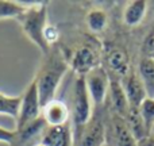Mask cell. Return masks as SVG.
Wrapping results in <instances>:
<instances>
[{
    "label": "cell",
    "instance_id": "obj_22",
    "mask_svg": "<svg viewBox=\"0 0 154 146\" xmlns=\"http://www.w3.org/2000/svg\"><path fill=\"white\" fill-rule=\"evenodd\" d=\"M15 141H16V131L8 130V129L0 126V142L2 144H12Z\"/></svg>",
    "mask_w": 154,
    "mask_h": 146
},
{
    "label": "cell",
    "instance_id": "obj_12",
    "mask_svg": "<svg viewBox=\"0 0 154 146\" xmlns=\"http://www.w3.org/2000/svg\"><path fill=\"white\" fill-rule=\"evenodd\" d=\"M112 133L116 146H137V141L128 129L126 119L119 115L112 118Z\"/></svg>",
    "mask_w": 154,
    "mask_h": 146
},
{
    "label": "cell",
    "instance_id": "obj_1",
    "mask_svg": "<svg viewBox=\"0 0 154 146\" xmlns=\"http://www.w3.org/2000/svg\"><path fill=\"white\" fill-rule=\"evenodd\" d=\"M69 68V62L60 53H51L48 56L46 61L42 64L39 72L35 76L38 93H39L41 104L43 106L56 99V92Z\"/></svg>",
    "mask_w": 154,
    "mask_h": 146
},
{
    "label": "cell",
    "instance_id": "obj_20",
    "mask_svg": "<svg viewBox=\"0 0 154 146\" xmlns=\"http://www.w3.org/2000/svg\"><path fill=\"white\" fill-rule=\"evenodd\" d=\"M27 5L19 2L0 0V20L2 19H18L26 11Z\"/></svg>",
    "mask_w": 154,
    "mask_h": 146
},
{
    "label": "cell",
    "instance_id": "obj_3",
    "mask_svg": "<svg viewBox=\"0 0 154 146\" xmlns=\"http://www.w3.org/2000/svg\"><path fill=\"white\" fill-rule=\"evenodd\" d=\"M92 100L88 93L85 80L79 76L73 87V107H72V125L75 126V134L91 120L92 115Z\"/></svg>",
    "mask_w": 154,
    "mask_h": 146
},
{
    "label": "cell",
    "instance_id": "obj_24",
    "mask_svg": "<svg viewBox=\"0 0 154 146\" xmlns=\"http://www.w3.org/2000/svg\"><path fill=\"white\" fill-rule=\"evenodd\" d=\"M137 146H154V137L152 135L143 137L139 141H137Z\"/></svg>",
    "mask_w": 154,
    "mask_h": 146
},
{
    "label": "cell",
    "instance_id": "obj_5",
    "mask_svg": "<svg viewBox=\"0 0 154 146\" xmlns=\"http://www.w3.org/2000/svg\"><path fill=\"white\" fill-rule=\"evenodd\" d=\"M84 80L92 103L95 106H101L108 96L109 82H111L107 70L101 67H97L85 74Z\"/></svg>",
    "mask_w": 154,
    "mask_h": 146
},
{
    "label": "cell",
    "instance_id": "obj_7",
    "mask_svg": "<svg viewBox=\"0 0 154 146\" xmlns=\"http://www.w3.org/2000/svg\"><path fill=\"white\" fill-rule=\"evenodd\" d=\"M39 144L45 146H73L75 144V129L72 123L60 126H46L41 135Z\"/></svg>",
    "mask_w": 154,
    "mask_h": 146
},
{
    "label": "cell",
    "instance_id": "obj_16",
    "mask_svg": "<svg viewBox=\"0 0 154 146\" xmlns=\"http://www.w3.org/2000/svg\"><path fill=\"white\" fill-rule=\"evenodd\" d=\"M126 123H127L128 129H130L133 137L135 138V141H139L141 138L149 135L146 130V126H145L143 120L141 118V114H139L138 108H134V107H130L127 115H126Z\"/></svg>",
    "mask_w": 154,
    "mask_h": 146
},
{
    "label": "cell",
    "instance_id": "obj_27",
    "mask_svg": "<svg viewBox=\"0 0 154 146\" xmlns=\"http://www.w3.org/2000/svg\"><path fill=\"white\" fill-rule=\"evenodd\" d=\"M34 146H45V145H42V144H37V145H34Z\"/></svg>",
    "mask_w": 154,
    "mask_h": 146
},
{
    "label": "cell",
    "instance_id": "obj_6",
    "mask_svg": "<svg viewBox=\"0 0 154 146\" xmlns=\"http://www.w3.org/2000/svg\"><path fill=\"white\" fill-rule=\"evenodd\" d=\"M77 146H104L106 145V127L100 118L92 116L91 120L75 134Z\"/></svg>",
    "mask_w": 154,
    "mask_h": 146
},
{
    "label": "cell",
    "instance_id": "obj_17",
    "mask_svg": "<svg viewBox=\"0 0 154 146\" xmlns=\"http://www.w3.org/2000/svg\"><path fill=\"white\" fill-rule=\"evenodd\" d=\"M46 126L48 125H46L45 119H43L42 115H41L37 120L26 125L23 129H20V130H18V131L15 130L16 131V139H19L20 142H26V141H30V139L35 138L37 135H42V133L46 129Z\"/></svg>",
    "mask_w": 154,
    "mask_h": 146
},
{
    "label": "cell",
    "instance_id": "obj_25",
    "mask_svg": "<svg viewBox=\"0 0 154 146\" xmlns=\"http://www.w3.org/2000/svg\"><path fill=\"white\" fill-rule=\"evenodd\" d=\"M149 135H152V137H154V125H153V127L150 129V133H149Z\"/></svg>",
    "mask_w": 154,
    "mask_h": 146
},
{
    "label": "cell",
    "instance_id": "obj_19",
    "mask_svg": "<svg viewBox=\"0 0 154 146\" xmlns=\"http://www.w3.org/2000/svg\"><path fill=\"white\" fill-rule=\"evenodd\" d=\"M20 101V96H8L0 92V115H5V116L18 119Z\"/></svg>",
    "mask_w": 154,
    "mask_h": 146
},
{
    "label": "cell",
    "instance_id": "obj_14",
    "mask_svg": "<svg viewBox=\"0 0 154 146\" xmlns=\"http://www.w3.org/2000/svg\"><path fill=\"white\" fill-rule=\"evenodd\" d=\"M147 11V2L143 0H134L126 5L123 11V22L130 27L138 26L143 20Z\"/></svg>",
    "mask_w": 154,
    "mask_h": 146
},
{
    "label": "cell",
    "instance_id": "obj_9",
    "mask_svg": "<svg viewBox=\"0 0 154 146\" xmlns=\"http://www.w3.org/2000/svg\"><path fill=\"white\" fill-rule=\"evenodd\" d=\"M72 111L66 103L58 99H53L42 108V118L48 126H60L70 122Z\"/></svg>",
    "mask_w": 154,
    "mask_h": 146
},
{
    "label": "cell",
    "instance_id": "obj_21",
    "mask_svg": "<svg viewBox=\"0 0 154 146\" xmlns=\"http://www.w3.org/2000/svg\"><path fill=\"white\" fill-rule=\"evenodd\" d=\"M141 118L143 120L145 126H146L147 133H150V129L154 125V99L152 98H146L142 104L138 107Z\"/></svg>",
    "mask_w": 154,
    "mask_h": 146
},
{
    "label": "cell",
    "instance_id": "obj_28",
    "mask_svg": "<svg viewBox=\"0 0 154 146\" xmlns=\"http://www.w3.org/2000/svg\"><path fill=\"white\" fill-rule=\"evenodd\" d=\"M104 146H107V145H104Z\"/></svg>",
    "mask_w": 154,
    "mask_h": 146
},
{
    "label": "cell",
    "instance_id": "obj_11",
    "mask_svg": "<svg viewBox=\"0 0 154 146\" xmlns=\"http://www.w3.org/2000/svg\"><path fill=\"white\" fill-rule=\"evenodd\" d=\"M108 95H109V99H111V104L115 111V115L126 118L128 110H130V104H128L125 89H123V87H122V81L111 80Z\"/></svg>",
    "mask_w": 154,
    "mask_h": 146
},
{
    "label": "cell",
    "instance_id": "obj_10",
    "mask_svg": "<svg viewBox=\"0 0 154 146\" xmlns=\"http://www.w3.org/2000/svg\"><path fill=\"white\" fill-rule=\"evenodd\" d=\"M122 87L125 89L126 98H127L130 107L138 108L142 104V101L147 98L143 82H142L138 73H128L126 77H123Z\"/></svg>",
    "mask_w": 154,
    "mask_h": 146
},
{
    "label": "cell",
    "instance_id": "obj_18",
    "mask_svg": "<svg viewBox=\"0 0 154 146\" xmlns=\"http://www.w3.org/2000/svg\"><path fill=\"white\" fill-rule=\"evenodd\" d=\"M85 23L92 33H101L108 24V16L106 11L100 8H93L85 16Z\"/></svg>",
    "mask_w": 154,
    "mask_h": 146
},
{
    "label": "cell",
    "instance_id": "obj_26",
    "mask_svg": "<svg viewBox=\"0 0 154 146\" xmlns=\"http://www.w3.org/2000/svg\"><path fill=\"white\" fill-rule=\"evenodd\" d=\"M150 57H152V60H153V61H154V51H153V53H152V54H150Z\"/></svg>",
    "mask_w": 154,
    "mask_h": 146
},
{
    "label": "cell",
    "instance_id": "obj_4",
    "mask_svg": "<svg viewBox=\"0 0 154 146\" xmlns=\"http://www.w3.org/2000/svg\"><path fill=\"white\" fill-rule=\"evenodd\" d=\"M20 110H19V115L16 119V129L15 130H20L26 125L37 120L38 118L42 115V104L39 100V93H38V87L35 79L27 85L24 89L23 95L20 96Z\"/></svg>",
    "mask_w": 154,
    "mask_h": 146
},
{
    "label": "cell",
    "instance_id": "obj_23",
    "mask_svg": "<svg viewBox=\"0 0 154 146\" xmlns=\"http://www.w3.org/2000/svg\"><path fill=\"white\" fill-rule=\"evenodd\" d=\"M58 39V31L56 27L53 26H46L45 29V41L48 42V45L50 46L51 42H56Z\"/></svg>",
    "mask_w": 154,
    "mask_h": 146
},
{
    "label": "cell",
    "instance_id": "obj_15",
    "mask_svg": "<svg viewBox=\"0 0 154 146\" xmlns=\"http://www.w3.org/2000/svg\"><path fill=\"white\" fill-rule=\"evenodd\" d=\"M138 74L143 82L147 98L154 99V61L152 57H143L139 61Z\"/></svg>",
    "mask_w": 154,
    "mask_h": 146
},
{
    "label": "cell",
    "instance_id": "obj_2",
    "mask_svg": "<svg viewBox=\"0 0 154 146\" xmlns=\"http://www.w3.org/2000/svg\"><path fill=\"white\" fill-rule=\"evenodd\" d=\"M16 20L20 23L24 35L34 45H37L43 54L49 56L51 49L45 41V29L48 26L46 23L48 8H46L45 3H35V4L27 5L26 11Z\"/></svg>",
    "mask_w": 154,
    "mask_h": 146
},
{
    "label": "cell",
    "instance_id": "obj_13",
    "mask_svg": "<svg viewBox=\"0 0 154 146\" xmlns=\"http://www.w3.org/2000/svg\"><path fill=\"white\" fill-rule=\"evenodd\" d=\"M107 64L112 72L120 76L122 79L130 73V61H128V56L126 50L118 48L112 49L107 56Z\"/></svg>",
    "mask_w": 154,
    "mask_h": 146
},
{
    "label": "cell",
    "instance_id": "obj_8",
    "mask_svg": "<svg viewBox=\"0 0 154 146\" xmlns=\"http://www.w3.org/2000/svg\"><path fill=\"white\" fill-rule=\"evenodd\" d=\"M69 67L72 68L79 76L84 77L92 69L100 67L99 65V56L96 50L89 45H82L77 48L70 58Z\"/></svg>",
    "mask_w": 154,
    "mask_h": 146
}]
</instances>
